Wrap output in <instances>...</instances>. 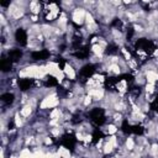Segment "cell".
I'll use <instances>...</instances> for the list:
<instances>
[{
    "mask_svg": "<svg viewBox=\"0 0 158 158\" xmlns=\"http://www.w3.org/2000/svg\"><path fill=\"white\" fill-rule=\"evenodd\" d=\"M89 117L91 120V122L94 125H96L98 127L102 126L106 122V116H105V111L101 107H94L89 111Z\"/></svg>",
    "mask_w": 158,
    "mask_h": 158,
    "instance_id": "1",
    "label": "cell"
},
{
    "mask_svg": "<svg viewBox=\"0 0 158 158\" xmlns=\"http://www.w3.org/2000/svg\"><path fill=\"white\" fill-rule=\"evenodd\" d=\"M94 73H95V65L91 64V63L84 64V65L80 68V70H79V75H80V78H81L83 80L91 78Z\"/></svg>",
    "mask_w": 158,
    "mask_h": 158,
    "instance_id": "2",
    "label": "cell"
},
{
    "mask_svg": "<svg viewBox=\"0 0 158 158\" xmlns=\"http://www.w3.org/2000/svg\"><path fill=\"white\" fill-rule=\"evenodd\" d=\"M75 143H77V138H75V136H73L70 133H65V135H63L60 137V144L64 148L73 149L75 147Z\"/></svg>",
    "mask_w": 158,
    "mask_h": 158,
    "instance_id": "3",
    "label": "cell"
},
{
    "mask_svg": "<svg viewBox=\"0 0 158 158\" xmlns=\"http://www.w3.org/2000/svg\"><path fill=\"white\" fill-rule=\"evenodd\" d=\"M15 40L20 46H26L27 44V32L23 28H17L15 32Z\"/></svg>",
    "mask_w": 158,
    "mask_h": 158,
    "instance_id": "4",
    "label": "cell"
},
{
    "mask_svg": "<svg viewBox=\"0 0 158 158\" xmlns=\"http://www.w3.org/2000/svg\"><path fill=\"white\" fill-rule=\"evenodd\" d=\"M51 56L48 49H38V51H33L31 53V58L33 60H46L48 59Z\"/></svg>",
    "mask_w": 158,
    "mask_h": 158,
    "instance_id": "5",
    "label": "cell"
},
{
    "mask_svg": "<svg viewBox=\"0 0 158 158\" xmlns=\"http://www.w3.org/2000/svg\"><path fill=\"white\" fill-rule=\"evenodd\" d=\"M7 57L10 58V60H11L12 63L19 62V60L22 58V51H21V49H19V48H12V49H10V51H9Z\"/></svg>",
    "mask_w": 158,
    "mask_h": 158,
    "instance_id": "6",
    "label": "cell"
},
{
    "mask_svg": "<svg viewBox=\"0 0 158 158\" xmlns=\"http://www.w3.org/2000/svg\"><path fill=\"white\" fill-rule=\"evenodd\" d=\"M12 67V62L10 60L9 57H2V59L0 60V69L2 72H10Z\"/></svg>",
    "mask_w": 158,
    "mask_h": 158,
    "instance_id": "7",
    "label": "cell"
},
{
    "mask_svg": "<svg viewBox=\"0 0 158 158\" xmlns=\"http://www.w3.org/2000/svg\"><path fill=\"white\" fill-rule=\"evenodd\" d=\"M31 85H32V79H30V78H21V79H19V88L22 91L28 90L31 88Z\"/></svg>",
    "mask_w": 158,
    "mask_h": 158,
    "instance_id": "8",
    "label": "cell"
},
{
    "mask_svg": "<svg viewBox=\"0 0 158 158\" xmlns=\"http://www.w3.org/2000/svg\"><path fill=\"white\" fill-rule=\"evenodd\" d=\"M0 99H1V101H2L4 104L11 105V104L14 102V100H15V95H14L12 93H4Z\"/></svg>",
    "mask_w": 158,
    "mask_h": 158,
    "instance_id": "9",
    "label": "cell"
},
{
    "mask_svg": "<svg viewBox=\"0 0 158 158\" xmlns=\"http://www.w3.org/2000/svg\"><path fill=\"white\" fill-rule=\"evenodd\" d=\"M91 138H93V143H98L101 138H104V135H102L101 130L95 128V130H94V132H93V135H91Z\"/></svg>",
    "mask_w": 158,
    "mask_h": 158,
    "instance_id": "10",
    "label": "cell"
},
{
    "mask_svg": "<svg viewBox=\"0 0 158 158\" xmlns=\"http://www.w3.org/2000/svg\"><path fill=\"white\" fill-rule=\"evenodd\" d=\"M58 83H59L58 79H57L56 77H52V75H48L47 79H46V86H49V88H52V86H57Z\"/></svg>",
    "mask_w": 158,
    "mask_h": 158,
    "instance_id": "11",
    "label": "cell"
},
{
    "mask_svg": "<svg viewBox=\"0 0 158 158\" xmlns=\"http://www.w3.org/2000/svg\"><path fill=\"white\" fill-rule=\"evenodd\" d=\"M143 131H144V128L141 125H132V127H131V133H135V135H142Z\"/></svg>",
    "mask_w": 158,
    "mask_h": 158,
    "instance_id": "12",
    "label": "cell"
},
{
    "mask_svg": "<svg viewBox=\"0 0 158 158\" xmlns=\"http://www.w3.org/2000/svg\"><path fill=\"white\" fill-rule=\"evenodd\" d=\"M151 109L156 112H158V96H156L151 102Z\"/></svg>",
    "mask_w": 158,
    "mask_h": 158,
    "instance_id": "13",
    "label": "cell"
}]
</instances>
